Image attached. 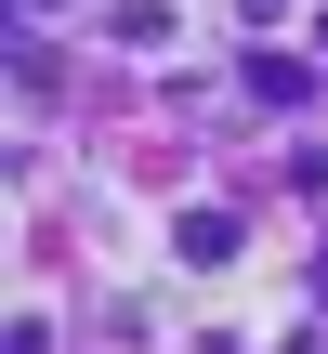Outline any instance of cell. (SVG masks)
Listing matches in <instances>:
<instances>
[{
    "label": "cell",
    "mask_w": 328,
    "mask_h": 354,
    "mask_svg": "<svg viewBox=\"0 0 328 354\" xmlns=\"http://www.w3.org/2000/svg\"><path fill=\"white\" fill-rule=\"evenodd\" d=\"M26 13H66V0H26Z\"/></svg>",
    "instance_id": "5b68a950"
},
{
    "label": "cell",
    "mask_w": 328,
    "mask_h": 354,
    "mask_svg": "<svg viewBox=\"0 0 328 354\" xmlns=\"http://www.w3.org/2000/svg\"><path fill=\"white\" fill-rule=\"evenodd\" d=\"M105 39L118 53H171L184 39V0H105Z\"/></svg>",
    "instance_id": "6da1fadb"
},
{
    "label": "cell",
    "mask_w": 328,
    "mask_h": 354,
    "mask_svg": "<svg viewBox=\"0 0 328 354\" xmlns=\"http://www.w3.org/2000/svg\"><path fill=\"white\" fill-rule=\"evenodd\" d=\"M289 184H302V197H328V145H289Z\"/></svg>",
    "instance_id": "277c9868"
},
{
    "label": "cell",
    "mask_w": 328,
    "mask_h": 354,
    "mask_svg": "<svg viewBox=\"0 0 328 354\" xmlns=\"http://www.w3.org/2000/svg\"><path fill=\"white\" fill-rule=\"evenodd\" d=\"M171 250H184V263H237V223H224V210H184Z\"/></svg>",
    "instance_id": "7a4b0ae2"
},
{
    "label": "cell",
    "mask_w": 328,
    "mask_h": 354,
    "mask_svg": "<svg viewBox=\"0 0 328 354\" xmlns=\"http://www.w3.org/2000/svg\"><path fill=\"white\" fill-rule=\"evenodd\" d=\"M224 13H237L250 39H276V26H302V0H224Z\"/></svg>",
    "instance_id": "3957f363"
}]
</instances>
